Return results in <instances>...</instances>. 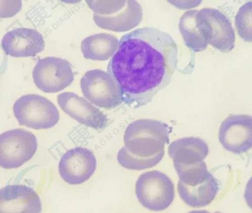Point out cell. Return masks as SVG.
Here are the masks:
<instances>
[{"instance_id":"obj_1","label":"cell","mask_w":252,"mask_h":213,"mask_svg":"<svg viewBox=\"0 0 252 213\" xmlns=\"http://www.w3.org/2000/svg\"><path fill=\"white\" fill-rule=\"evenodd\" d=\"M178 53L172 37L159 29L145 27L123 35L107 66L123 102L133 108L149 103L171 82Z\"/></svg>"},{"instance_id":"obj_2","label":"cell","mask_w":252,"mask_h":213,"mask_svg":"<svg viewBox=\"0 0 252 213\" xmlns=\"http://www.w3.org/2000/svg\"><path fill=\"white\" fill-rule=\"evenodd\" d=\"M170 127L161 121L138 119L130 123L124 135V145L117 159L123 167L142 170L156 166L162 159L169 142Z\"/></svg>"},{"instance_id":"obj_3","label":"cell","mask_w":252,"mask_h":213,"mask_svg":"<svg viewBox=\"0 0 252 213\" xmlns=\"http://www.w3.org/2000/svg\"><path fill=\"white\" fill-rule=\"evenodd\" d=\"M135 190L140 203L152 211L165 210L175 198L173 182L166 174L157 170L141 174L136 180Z\"/></svg>"},{"instance_id":"obj_4","label":"cell","mask_w":252,"mask_h":213,"mask_svg":"<svg viewBox=\"0 0 252 213\" xmlns=\"http://www.w3.org/2000/svg\"><path fill=\"white\" fill-rule=\"evenodd\" d=\"M14 115L21 126L34 130L48 129L59 121V112L54 104L36 94L23 95L14 103Z\"/></svg>"},{"instance_id":"obj_5","label":"cell","mask_w":252,"mask_h":213,"mask_svg":"<svg viewBox=\"0 0 252 213\" xmlns=\"http://www.w3.org/2000/svg\"><path fill=\"white\" fill-rule=\"evenodd\" d=\"M197 27L208 43L222 53H229L235 46V35L228 18L218 9L204 8L195 16Z\"/></svg>"},{"instance_id":"obj_6","label":"cell","mask_w":252,"mask_h":213,"mask_svg":"<svg viewBox=\"0 0 252 213\" xmlns=\"http://www.w3.org/2000/svg\"><path fill=\"white\" fill-rule=\"evenodd\" d=\"M37 148L35 135L25 129H15L0 136V165L5 169L16 168L30 160Z\"/></svg>"},{"instance_id":"obj_7","label":"cell","mask_w":252,"mask_h":213,"mask_svg":"<svg viewBox=\"0 0 252 213\" xmlns=\"http://www.w3.org/2000/svg\"><path fill=\"white\" fill-rule=\"evenodd\" d=\"M80 87L84 97L100 107L113 108L123 102L118 84L102 70L87 71L81 79Z\"/></svg>"},{"instance_id":"obj_8","label":"cell","mask_w":252,"mask_h":213,"mask_svg":"<svg viewBox=\"0 0 252 213\" xmlns=\"http://www.w3.org/2000/svg\"><path fill=\"white\" fill-rule=\"evenodd\" d=\"M36 87L45 93H56L70 85L74 75L70 63L55 56H47L37 62L32 71Z\"/></svg>"},{"instance_id":"obj_9","label":"cell","mask_w":252,"mask_h":213,"mask_svg":"<svg viewBox=\"0 0 252 213\" xmlns=\"http://www.w3.org/2000/svg\"><path fill=\"white\" fill-rule=\"evenodd\" d=\"M219 139L228 151L237 154L247 152L252 148V116L229 115L220 126Z\"/></svg>"},{"instance_id":"obj_10","label":"cell","mask_w":252,"mask_h":213,"mask_svg":"<svg viewBox=\"0 0 252 213\" xmlns=\"http://www.w3.org/2000/svg\"><path fill=\"white\" fill-rule=\"evenodd\" d=\"M96 160L89 149L77 147L67 151L58 165L61 177L66 183L79 185L87 181L94 173Z\"/></svg>"},{"instance_id":"obj_11","label":"cell","mask_w":252,"mask_h":213,"mask_svg":"<svg viewBox=\"0 0 252 213\" xmlns=\"http://www.w3.org/2000/svg\"><path fill=\"white\" fill-rule=\"evenodd\" d=\"M57 102L61 109L81 124L95 130H102L108 122L107 116L85 98L71 92L59 94Z\"/></svg>"},{"instance_id":"obj_12","label":"cell","mask_w":252,"mask_h":213,"mask_svg":"<svg viewBox=\"0 0 252 213\" xmlns=\"http://www.w3.org/2000/svg\"><path fill=\"white\" fill-rule=\"evenodd\" d=\"M5 53L15 57H33L44 49L42 35L33 28L18 27L5 34L1 42Z\"/></svg>"},{"instance_id":"obj_13","label":"cell","mask_w":252,"mask_h":213,"mask_svg":"<svg viewBox=\"0 0 252 213\" xmlns=\"http://www.w3.org/2000/svg\"><path fill=\"white\" fill-rule=\"evenodd\" d=\"M39 196L31 187L14 184L0 191V213H41Z\"/></svg>"},{"instance_id":"obj_14","label":"cell","mask_w":252,"mask_h":213,"mask_svg":"<svg viewBox=\"0 0 252 213\" xmlns=\"http://www.w3.org/2000/svg\"><path fill=\"white\" fill-rule=\"evenodd\" d=\"M208 153L207 143L203 139L193 136L177 139L171 143L168 148L173 164L189 165L201 162Z\"/></svg>"},{"instance_id":"obj_15","label":"cell","mask_w":252,"mask_h":213,"mask_svg":"<svg viewBox=\"0 0 252 213\" xmlns=\"http://www.w3.org/2000/svg\"><path fill=\"white\" fill-rule=\"evenodd\" d=\"M119 46V42L116 36L100 33L84 39L81 42V50L86 59L104 61L114 55Z\"/></svg>"},{"instance_id":"obj_16","label":"cell","mask_w":252,"mask_h":213,"mask_svg":"<svg viewBox=\"0 0 252 213\" xmlns=\"http://www.w3.org/2000/svg\"><path fill=\"white\" fill-rule=\"evenodd\" d=\"M197 10L186 11L181 17L179 27L186 45L191 51L204 50L208 42L202 36L197 26L195 15Z\"/></svg>"},{"instance_id":"obj_17","label":"cell","mask_w":252,"mask_h":213,"mask_svg":"<svg viewBox=\"0 0 252 213\" xmlns=\"http://www.w3.org/2000/svg\"><path fill=\"white\" fill-rule=\"evenodd\" d=\"M235 26L239 36L246 42H252V1L243 4L235 18Z\"/></svg>"},{"instance_id":"obj_18","label":"cell","mask_w":252,"mask_h":213,"mask_svg":"<svg viewBox=\"0 0 252 213\" xmlns=\"http://www.w3.org/2000/svg\"><path fill=\"white\" fill-rule=\"evenodd\" d=\"M244 198L247 205L252 210V177L249 180L246 186Z\"/></svg>"},{"instance_id":"obj_19","label":"cell","mask_w":252,"mask_h":213,"mask_svg":"<svg viewBox=\"0 0 252 213\" xmlns=\"http://www.w3.org/2000/svg\"><path fill=\"white\" fill-rule=\"evenodd\" d=\"M188 213H210L209 212L206 211V210H193V211H191ZM214 213H220L219 212H216Z\"/></svg>"}]
</instances>
